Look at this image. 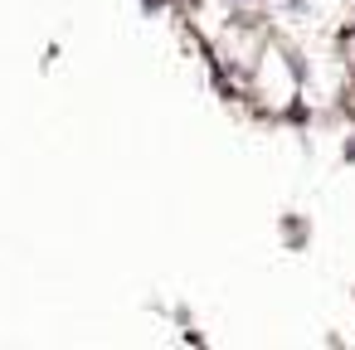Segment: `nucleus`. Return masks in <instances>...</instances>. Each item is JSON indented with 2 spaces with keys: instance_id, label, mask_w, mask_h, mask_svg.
Returning <instances> with one entry per match:
<instances>
[{
  "instance_id": "obj_1",
  "label": "nucleus",
  "mask_w": 355,
  "mask_h": 350,
  "mask_svg": "<svg viewBox=\"0 0 355 350\" xmlns=\"http://www.w3.org/2000/svg\"><path fill=\"white\" fill-rule=\"evenodd\" d=\"M239 6H243V0H239Z\"/></svg>"
}]
</instances>
